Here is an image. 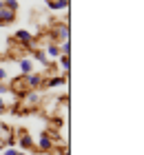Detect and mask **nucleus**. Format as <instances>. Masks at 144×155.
<instances>
[{
	"mask_svg": "<svg viewBox=\"0 0 144 155\" xmlns=\"http://www.w3.org/2000/svg\"><path fill=\"white\" fill-rule=\"evenodd\" d=\"M22 80H25V84H27V89H29V91H35V89H40V87H42V80H45V75L31 71V73L22 75Z\"/></svg>",
	"mask_w": 144,
	"mask_h": 155,
	"instance_id": "f257e3e1",
	"label": "nucleus"
},
{
	"mask_svg": "<svg viewBox=\"0 0 144 155\" xmlns=\"http://www.w3.org/2000/svg\"><path fill=\"white\" fill-rule=\"evenodd\" d=\"M51 149H55V146H53V140L49 137V131H40V137H38V151L49 153Z\"/></svg>",
	"mask_w": 144,
	"mask_h": 155,
	"instance_id": "f03ea898",
	"label": "nucleus"
},
{
	"mask_svg": "<svg viewBox=\"0 0 144 155\" xmlns=\"http://www.w3.org/2000/svg\"><path fill=\"white\" fill-rule=\"evenodd\" d=\"M69 82V75H51L49 80H42V87H47V89H55V87H64V84Z\"/></svg>",
	"mask_w": 144,
	"mask_h": 155,
	"instance_id": "7ed1b4c3",
	"label": "nucleus"
},
{
	"mask_svg": "<svg viewBox=\"0 0 144 155\" xmlns=\"http://www.w3.org/2000/svg\"><path fill=\"white\" fill-rule=\"evenodd\" d=\"M13 38H16L22 47H27V49H29V47H33V36H31V33H29L27 29H18L16 33H13Z\"/></svg>",
	"mask_w": 144,
	"mask_h": 155,
	"instance_id": "20e7f679",
	"label": "nucleus"
},
{
	"mask_svg": "<svg viewBox=\"0 0 144 155\" xmlns=\"http://www.w3.org/2000/svg\"><path fill=\"white\" fill-rule=\"evenodd\" d=\"M47 7H49V9H53V11H62V9L67 11L71 7V0H49Z\"/></svg>",
	"mask_w": 144,
	"mask_h": 155,
	"instance_id": "39448f33",
	"label": "nucleus"
},
{
	"mask_svg": "<svg viewBox=\"0 0 144 155\" xmlns=\"http://www.w3.org/2000/svg\"><path fill=\"white\" fill-rule=\"evenodd\" d=\"M18 67L22 71V75H27V73L33 71V60L31 58H18Z\"/></svg>",
	"mask_w": 144,
	"mask_h": 155,
	"instance_id": "423d86ee",
	"label": "nucleus"
},
{
	"mask_svg": "<svg viewBox=\"0 0 144 155\" xmlns=\"http://www.w3.org/2000/svg\"><path fill=\"white\" fill-rule=\"evenodd\" d=\"M16 20V11L11 9H0V25H11Z\"/></svg>",
	"mask_w": 144,
	"mask_h": 155,
	"instance_id": "0eeeda50",
	"label": "nucleus"
},
{
	"mask_svg": "<svg viewBox=\"0 0 144 155\" xmlns=\"http://www.w3.org/2000/svg\"><path fill=\"white\" fill-rule=\"evenodd\" d=\"M20 149L22 151H29V149H33V140H31V135H29L27 131H22V135H20Z\"/></svg>",
	"mask_w": 144,
	"mask_h": 155,
	"instance_id": "6e6552de",
	"label": "nucleus"
},
{
	"mask_svg": "<svg viewBox=\"0 0 144 155\" xmlns=\"http://www.w3.org/2000/svg\"><path fill=\"white\" fill-rule=\"evenodd\" d=\"M58 64L64 71V75H69V69H71V58L69 55H58Z\"/></svg>",
	"mask_w": 144,
	"mask_h": 155,
	"instance_id": "1a4fd4ad",
	"label": "nucleus"
},
{
	"mask_svg": "<svg viewBox=\"0 0 144 155\" xmlns=\"http://www.w3.org/2000/svg\"><path fill=\"white\" fill-rule=\"evenodd\" d=\"M71 36V29H69V25H60L58 27V38H60V42H67Z\"/></svg>",
	"mask_w": 144,
	"mask_h": 155,
	"instance_id": "9d476101",
	"label": "nucleus"
},
{
	"mask_svg": "<svg viewBox=\"0 0 144 155\" xmlns=\"http://www.w3.org/2000/svg\"><path fill=\"white\" fill-rule=\"evenodd\" d=\"M47 55H51V58H58V55H62L60 53V47L58 45H47V51H45Z\"/></svg>",
	"mask_w": 144,
	"mask_h": 155,
	"instance_id": "9b49d317",
	"label": "nucleus"
},
{
	"mask_svg": "<svg viewBox=\"0 0 144 155\" xmlns=\"http://www.w3.org/2000/svg\"><path fill=\"white\" fill-rule=\"evenodd\" d=\"M2 2H5V9L18 11V0H2Z\"/></svg>",
	"mask_w": 144,
	"mask_h": 155,
	"instance_id": "f8f14e48",
	"label": "nucleus"
},
{
	"mask_svg": "<svg viewBox=\"0 0 144 155\" xmlns=\"http://www.w3.org/2000/svg\"><path fill=\"white\" fill-rule=\"evenodd\" d=\"M60 53L62 55H69L71 53V40H67V42H62V45H60Z\"/></svg>",
	"mask_w": 144,
	"mask_h": 155,
	"instance_id": "ddd939ff",
	"label": "nucleus"
},
{
	"mask_svg": "<svg viewBox=\"0 0 144 155\" xmlns=\"http://www.w3.org/2000/svg\"><path fill=\"white\" fill-rule=\"evenodd\" d=\"M35 60H40L45 67L49 64V60H47V53H45V51H35Z\"/></svg>",
	"mask_w": 144,
	"mask_h": 155,
	"instance_id": "4468645a",
	"label": "nucleus"
},
{
	"mask_svg": "<svg viewBox=\"0 0 144 155\" xmlns=\"http://www.w3.org/2000/svg\"><path fill=\"white\" fill-rule=\"evenodd\" d=\"M2 155H18V149H13V146H7L2 151Z\"/></svg>",
	"mask_w": 144,
	"mask_h": 155,
	"instance_id": "2eb2a0df",
	"label": "nucleus"
},
{
	"mask_svg": "<svg viewBox=\"0 0 144 155\" xmlns=\"http://www.w3.org/2000/svg\"><path fill=\"white\" fill-rule=\"evenodd\" d=\"M5 93H9V87L5 82H0V95H5Z\"/></svg>",
	"mask_w": 144,
	"mask_h": 155,
	"instance_id": "dca6fc26",
	"label": "nucleus"
},
{
	"mask_svg": "<svg viewBox=\"0 0 144 155\" xmlns=\"http://www.w3.org/2000/svg\"><path fill=\"white\" fill-rule=\"evenodd\" d=\"M5 111H7V102L2 100V97H0V115H2V113H5Z\"/></svg>",
	"mask_w": 144,
	"mask_h": 155,
	"instance_id": "f3484780",
	"label": "nucleus"
},
{
	"mask_svg": "<svg viewBox=\"0 0 144 155\" xmlns=\"http://www.w3.org/2000/svg\"><path fill=\"white\" fill-rule=\"evenodd\" d=\"M7 80V71H5V67H0V82H5Z\"/></svg>",
	"mask_w": 144,
	"mask_h": 155,
	"instance_id": "a211bd4d",
	"label": "nucleus"
},
{
	"mask_svg": "<svg viewBox=\"0 0 144 155\" xmlns=\"http://www.w3.org/2000/svg\"><path fill=\"white\" fill-rule=\"evenodd\" d=\"M0 9H5V2H2V0H0Z\"/></svg>",
	"mask_w": 144,
	"mask_h": 155,
	"instance_id": "6ab92c4d",
	"label": "nucleus"
},
{
	"mask_svg": "<svg viewBox=\"0 0 144 155\" xmlns=\"http://www.w3.org/2000/svg\"><path fill=\"white\" fill-rule=\"evenodd\" d=\"M18 155H27V153H25V151H18Z\"/></svg>",
	"mask_w": 144,
	"mask_h": 155,
	"instance_id": "aec40b11",
	"label": "nucleus"
}]
</instances>
